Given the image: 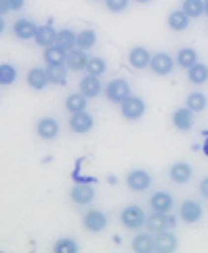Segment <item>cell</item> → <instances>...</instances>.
<instances>
[{"label":"cell","mask_w":208,"mask_h":253,"mask_svg":"<svg viewBox=\"0 0 208 253\" xmlns=\"http://www.w3.org/2000/svg\"><path fill=\"white\" fill-rule=\"evenodd\" d=\"M95 44H97V32H95L93 28H86L82 32H78V49L89 51Z\"/></svg>","instance_id":"cell-31"},{"label":"cell","mask_w":208,"mask_h":253,"mask_svg":"<svg viewBox=\"0 0 208 253\" xmlns=\"http://www.w3.org/2000/svg\"><path fill=\"white\" fill-rule=\"evenodd\" d=\"M147 230L151 232H162V230H171L174 228V219L171 217V213H162V211H154L147 215V221H145Z\"/></svg>","instance_id":"cell-9"},{"label":"cell","mask_w":208,"mask_h":253,"mask_svg":"<svg viewBox=\"0 0 208 253\" xmlns=\"http://www.w3.org/2000/svg\"><path fill=\"white\" fill-rule=\"evenodd\" d=\"M135 2H139V4H147V2H151V0H135Z\"/></svg>","instance_id":"cell-40"},{"label":"cell","mask_w":208,"mask_h":253,"mask_svg":"<svg viewBox=\"0 0 208 253\" xmlns=\"http://www.w3.org/2000/svg\"><path fill=\"white\" fill-rule=\"evenodd\" d=\"M103 95H105V99L109 101V104H122V101L129 97V95H133L131 91V84L126 78H114V81H109L105 91H103Z\"/></svg>","instance_id":"cell-3"},{"label":"cell","mask_w":208,"mask_h":253,"mask_svg":"<svg viewBox=\"0 0 208 253\" xmlns=\"http://www.w3.org/2000/svg\"><path fill=\"white\" fill-rule=\"evenodd\" d=\"M187 81L191 84H204V83H208V66H206V63L198 61L196 66H191L187 70Z\"/></svg>","instance_id":"cell-29"},{"label":"cell","mask_w":208,"mask_h":253,"mask_svg":"<svg viewBox=\"0 0 208 253\" xmlns=\"http://www.w3.org/2000/svg\"><path fill=\"white\" fill-rule=\"evenodd\" d=\"M202 215H204V209H202V205H200L198 201L187 199V201L181 203V207H179L181 221H185V224H198V221L202 219Z\"/></svg>","instance_id":"cell-7"},{"label":"cell","mask_w":208,"mask_h":253,"mask_svg":"<svg viewBox=\"0 0 208 253\" xmlns=\"http://www.w3.org/2000/svg\"><path fill=\"white\" fill-rule=\"evenodd\" d=\"M53 251L55 253H78L80 245L74 239H59L57 243L53 245Z\"/></svg>","instance_id":"cell-35"},{"label":"cell","mask_w":208,"mask_h":253,"mask_svg":"<svg viewBox=\"0 0 208 253\" xmlns=\"http://www.w3.org/2000/svg\"><path fill=\"white\" fill-rule=\"evenodd\" d=\"M42 59L46 61V66H66L68 53L63 51L61 46L51 44V46H46V49L42 51Z\"/></svg>","instance_id":"cell-20"},{"label":"cell","mask_w":208,"mask_h":253,"mask_svg":"<svg viewBox=\"0 0 208 253\" xmlns=\"http://www.w3.org/2000/svg\"><path fill=\"white\" fill-rule=\"evenodd\" d=\"M55 44L61 46L66 53L74 51V49H78V34L71 28H63V30H59V36H57V42Z\"/></svg>","instance_id":"cell-23"},{"label":"cell","mask_w":208,"mask_h":253,"mask_svg":"<svg viewBox=\"0 0 208 253\" xmlns=\"http://www.w3.org/2000/svg\"><path fill=\"white\" fill-rule=\"evenodd\" d=\"M89 108V97L84 93H71L68 95L66 99V110L69 114H76V112H82V110Z\"/></svg>","instance_id":"cell-26"},{"label":"cell","mask_w":208,"mask_h":253,"mask_svg":"<svg viewBox=\"0 0 208 253\" xmlns=\"http://www.w3.org/2000/svg\"><path fill=\"white\" fill-rule=\"evenodd\" d=\"M89 55H86V51L82 49H74L68 53V61L66 66L71 70V72H80V70H86V63H89Z\"/></svg>","instance_id":"cell-24"},{"label":"cell","mask_w":208,"mask_h":253,"mask_svg":"<svg viewBox=\"0 0 208 253\" xmlns=\"http://www.w3.org/2000/svg\"><path fill=\"white\" fill-rule=\"evenodd\" d=\"M93 2H103V0H93Z\"/></svg>","instance_id":"cell-41"},{"label":"cell","mask_w":208,"mask_h":253,"mask_svg":"<svg viewBox=\"0 0 208 253\" xmlns=\"http://www.w3.org/2000/svg\"><path fill=\"white\" fill-rule=\"evenodd\" d=\"M59 131H61V125L55 116H42L40 121L36 123V133L40 139L44 141H53L59 137Z\"/></svg>","instance_id":"cell-5"},{"label":"cell","mask_w":208,"mask_h":253,"mask_svg":"<svg viewBox=\"0 0 208 253\" xmlns=\"http://www.w3.org/2000/svg\"><path fill=\"white\" fill-rule=\"evenodd\" d=\"M109 219H107V213H103L99 209H91L84 213L82 217V226L86 228L89 232H103L107 228Z\"/></svg>","instance_id":"cell-6"},{"label":"cell","mask_w":208,"mask_h":253,"mask_svg":"<svg viewBox=\"0 0 208 253\" xmlns=\"http://www.w3.org/2000/svg\"><path fill=\"white\" fill-rule=\"evenodd\" d=\"M126 186H129V190H133V192H145V190L151 186V175L143 169L129 171V175H126Z\"/></svg>","instance_id":"cell-10"},{"label":"cell","mask_w":208,"mask_h":253,"mask_svg":"<svg viewBox=\"0 0 208 253\" xmlns=\"http://www.w3.org/2000/svg\"><path fill=\"white\" fill-rule=\"evenodd\" d=\"M6 4H9V9L15 13V11H21L23 6H26V0H6Z\"/></svg>","instance_id":"cell-37"},{"label":"cell","mask_w":208,"mask_h":253,"mask_svg":"<svg viewBox=\"0 0 208 253\" xmlns=\"http://www.w3.org/2000/svg\"><path fill=\"white\" fill-rule=\"evenodd\" d=\"M95 188L89 186V184H78L71 188V192H69V199L71 203H76V205H89L95 201Z\"/></svg>","instance_id":"cell-17"},{"label":"cell","mask_w":208,"mask_h":253,"mask_svg":"<svg viewBox=\"0 0 208 253\" xmlns=\"http://www.w3.org/2000/svg\"><path fill=\"white\" fill-rule=\"evenodd\" d=\"M145 221H147V215L139 205H129L120 213V224L126 230H141V228H145Z\"/></svg>","instance_id":"cell-1"},{"label":"cell","mask_w":208,"mask_h":253,"mask_svg":"<svg viewBox=\"0 0 208 253\" xmlns=\"http://www.w3.org/2000/svg\"><path fill=\"white\" fill-rule=\"evenodd\" d=\"M194 114L196 112H191V110L185 106V108H177L173 112V125L177 126L179 131H189V129H194Z\"/></svg>","instance_id":"cell-19"},{"label":"cell","mask_w":208,"mask_h":253,"mask_svg":"<svg viewBox=\"0 0 208 253\" xmlns=\"http://www.w3.org/2000/svg\"><path fill=\"white\" fill-rule=\"evenodd\" d=\"M103 91V84H101V76H93V74H86L82 81H80V93H84L86 97H97Z\"/></svg>","instance_id":"cell-18"},{"label":"cell","mask_w":208,"mask_h":253,"mask_svg":"<svg viewBox=\"0 0 208 253\" xmlns=\"http://www.w3.org/2000/svg\"><path fill=\"white\" fill-rule=\"evenodd\" d=\"M28 84H30L34 91H42V89H46V86L51 84L46 70H42V68H32L30 72H28Z\"/></svg>","instance_id":"cell-22"},{"label":"cell","mask_w":208,"mask_h":253,"mask_svg":"<svg viewBox=\"0 0 208 253\" xmlns=\"http://www.w3.org/2000/svg\"><path fill=\"white\" fill-rule=\"evenodd\" d=\"M177 247H179V241L171 230L156 232V251L158 253H173V251H177Z\"/></svg>","instance_id":"cell-16"},{"label":"cell","mask_w":208,"mask_h":253,"mask_svg":"<svg viewBox=\"0 0 208 253\" xmlns=\"http://www.w3.org/2000/svg\"><path fill=\"white\" fill-rule=\"evenodd\" d=\"M105 2V9L111 11V13H122L129 9V4H131V0H103Z\"/></svg>","instance_id":"cell-36"},{"label":"cell","mask_w":208,"mask_h":253,"mask_svg":"<svg viewBox=\"0 0 208 253\" xmlns=\"http://www.w3.org/2000/svg\"><path fill=\"white\" fill-rule=\"evenodd\" d=\"M36 32H38V26L32 19L21 17L13 23V34H15V38H19V41H34Z\"/></svg>","instance_id":"cell-11"},{"label":"cell","mask_w":208,"mask_h":253,"mask_svg":"<svg viewBox=\"0 0 208 253\" xmlns=\"http://www.w3.org/2000/svg\"><path fill=\"white\" fill-rule=\"evenodd\" d=\"M57 36H59V30H55L53 23H44V26H38V32H36V44L46 49V46H51L57 42Z\"/></svg>","instance_id":"cell-15"},{"label":"cell","mask_w":208,"mask_h":253,"mask_svg":"<svg viewBox=\"0 0 208 253\" xmlns=\"http://www.w3.org/2000/svg\"><path fill=\"white\" fill-rule=\"evenodd\" d=\"M131 247H133V251H137V253H151V251H156V236H151L147 232H139L133 239Z\"/></svg>","instance_id":"cell-21"},{"label":"cell","mask_w":208,"mask_h":253,"mask_svg":"<svg viewBox=\"0 0 208 253\" xmlns=\"http://www.w3.org/2000/svg\"><path fill=\"white\" fill-rule=\"evenodd\" d=\"M149 207L151 211H162V213H171L174 207V199L171 192H154L149 196Z\"/></svg>","instance_id":"cell-12"},{"label":"cell","mask_w":208,"mask_h":253,"mask_svg":"<svg viewBox=\"0 0 208 253\" xmlns=\"http://www.w3.org/2000/svg\"><path fill=\"white\" fill-rule=\"evenodd\" d=\"M151 55L145 46H133L131 49V53H129V63L135 68V70H145V68H149V63H151Z\"/></svg>","instance_id":"cell-13"},{"label":"cell","mask_w":208,"mask_h":253,"mask_svg":"<svg viewBox=\"0 0 208 253\" xmlns=\"http://www.w3.org/2000/svg\"><path fill=\"white\" fill-rule=\"evenodd\" d=\"M174 59H177V66L185 68V70H189L191 66H196V63L200 61L196 49H191V46H183V49H179L177 55H174Z\"/></svg>","instance_id":"cell-27"},{"label":"cell","mask_w":208,"mask_h":253,"mask_svg":"<svg viewBox=\"0 0 208 253\" xmlns=\"http://www.w3.org/2000/svg\"><path fill=\"white\" fill-rule=\"evenodd\" d=\"M198 190H200V194L204 196V199L208 201V177H204L202 181H200V186H198Z\"/></svg>","instance_id":"cell-38"},{"label":"cell","mask_w":208,"mask_h":253,"mask_svg":"<svg viewBox=\"0 0 208 253\" xmlns=\"http://www.w3.org/2000/svg\"><path fill=\"white\" fill-rule=\"evenodd\" d=\"M181 9L185 11L191 19H198L204 15V0H183Z\"/></svg>","instance_id":"cell-33"},{"label":"cell","mask_w":208,"mask_h":253,"mask_svg":"<svg viewBox=\"0 0 208 253\" xmlns=\"http://www.w3.org/2000/svg\"><path fill=\"white\" fill-rule=\"evenodd\" d=\"M189 21H191V17H189V15L183 11V9L173 11V13L169 15V28H171L173 32H185V30L189 28Z\"/></svg>","instance_id":"cell-25"},{"label":"cell","mask_w":208,"mask_h":253,"mask_svg":"<svg viewBox=\"0 0 208 253\" xmlns=\"http://www.w3.org/2000/svg\"><path fill=\"white\" fill-rule=\"evenodd\" d=\"M169 177H171V181H174V184H187V181L194 177V167H191L189 163H174L173 167H171V171H169Z\"/></svg>","instance_id":"cell-14"},{"label":"cell","mask_w":208,"mask_h":253,"mask_svg":"<svg viewBox=\"0 0 208 253\" xmlns=\"http://www.w3.org/2000/svg\"><path fill=\"white\" fill-rule=\"evenodd\" d=\"M107 72V61L103 57H91L89 63H86V74L93 76H103Z\"/></svg>","instance_id":"cell-34"},{"label":"cell","mask_w":208,"mask_h":253,"mask_svg":"<svg viewBox=\"0 0 208 253\" xmlns=\"http://www.w3.org/2000/svg\"><path fill=\"white\" fill-rule=\"evenodd\" d=\"M174 66H177V59L173 57V55L160 51L156 53L154 57H151V63H149V70L158 76H169L174 72Z\"/></svg>","instance_id":"cell-4"},{"label":"cell","mask_w":208,"mask_h":253,"mask_svg":"<svg viewBox=\"0 0 208 253\" xmlns=\"http://www.w3.org/2000/svg\"><path fill=\"white\" fill-rule=\"evenodd\" d=\"M185 106L191 110V112H196V114L206 112V108H208V97H206V93H200V91L189 93Z\"/></svg>","instance_id":"cell-28"},{"label":"cell","mask_w":208,"mask_h":253,"mask_svg":"<svg viewBox=\"0 0 208 253\" xmlns=\"http://www.w3.org/2000/svg\"><path fill=\"white\" fill-rule=\"evenodd\" d=\"M68 66H46V74H49L51 84H66L68 83Z\"/></svg>","instance_id":"cell-30"},{"label":"cell","mask_w":208,"mask_h":253,"mask_svg":"<svg viewBox=\"0 0 208 253\" xmlns=\"http://www.w3.org/2000/svg\"><path fill=\"white\" fill-rule=\"evenodd\" d=\"M145 112H147V104L139 95H129V97L120 104V114H122V118H126V121H139V118L145 116Z\"/></svg>","instance_id":"cell-2"},{"label":"cell","mask_w":208,"mask_h":253,"mask_svg":"<svg viewBox=\"0 0 208 253\" xmlns=\"http://www.w3.org/2000/svg\"><path fill=\"white\" fill-rule=\"evenodd\" d=\"M68 126L71 133H80L82 135V133H89L95 126V116L91 112H86V110H82V112H76L69 116Z\"/></svg>","instance_id":"cell-8"},{"label":"cell","mask_w":208,"mask_h":253,"mask_svg":"<svg viewBox=\"0 0 208 253\" xmlns=\"http://www.w3.org/2000/svg\"><path fill=\"white\" fill-rule=\"evenodd\" d=\"M204 15L208 17V0H204Z\"/></svg>","instance_id":"cell-39"},{"label":"cell","mask_w":208,"mask_h":253,"mask_svg":"<svg viewBox=\"0 0 208 253\" xmlns=\"http://www.w3.org/2000/svg\"><path fill=\"white\" fill-rule=\"evenodd\" d=\"M17 68L13 63H0V84L2 86H9V84H15L17 83Z\"/></svg>","instance_id":"cell-32"}]
</instances>
